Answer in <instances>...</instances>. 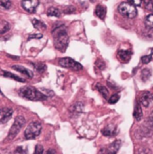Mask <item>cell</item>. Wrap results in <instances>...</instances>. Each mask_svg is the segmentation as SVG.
Listing matches in <instances>:
<instances>
[{
	"mask_svg": "<svg viewBox=\"0 0 153 154\" xmlns=\"http://www.w3.org/2000/svg\"><path fill=\"white\" fill-rule=\"evenodd\" d=\"M144 25L146 29L153 30V14H148L144 19Z\"/></svg>",
	"mask_w": 153,
	"mask_h": 154,
	"instance_id": "20",
	"label": "cell"
},
{
	"mask_svg": "<svg viewBox=\"0 0 153 154\" xmlns=\"http://www.w3.org/2000/svg\"><path fill=\"white\" fill-rule=\"evenodd\" d=\"M0 97H5V95L3 94V92H2L1 88H0Z\"/></svg>",
	"mask_w": 153,
	"mask_h": 154,
	"instance_id": "39",
	"label": "cell"
},
{
	"mask_svg": "<svg viewBox=\"0 0 153 154\" xmlns=\"http://www.w3.org/2000/svg\"><path fill=\"white\" fill-rule=\"evenodd\" d=\"M41 124L38 121H33L30 123L27 128L24 131V137L27 140H33L41 134Z\"/></svg>",
	"mask_w": 153,
	"mask_h": 154,
	"instance_id": "5",
	"label": "cell"
},
{
	"mask_svg": "<svg viewBox=\"0 0 153 154\" xmlns=\"http://www.w3.org/2000/svg\"><path fill=\"white\" fill-rule=\"evenodd\" d=\"M142 116H143V112H142L141 105L139 103V101H137L134 107V111H133V117L136 121H141Z\"/></svg>",
	"mask_w": 153,
	"mask_h": 154,
	"instance_id": "16",
	"label": "cell"
},
{
	"mask_svg": "<svg viewBox=\"0 0 153 154\" xmlns=\"http://www.w3.org/2000/svg\"><path fill=\"white\" fill-rule=\"evenodd\" d=\"M10 29V24L7 22H4V26L2 27V29H0V34H6L7 32H8Z\"/></svg>",
	"mask_w": 153,
	"mask_h": 154,
	"instance_id": "33",
	"label": "cell"
},
{
	"mask_svg": "<svg viewBox=\"0 0 153 154\" xmlns=\"http://www.w3.org/2000/svg\"><path fill=\"white\" fill-rule=\"evenodd\" d=\"M51 34L53 35L55 49L64 52L68 45V34L66 31V25L62 23L55 24L51 31Z\"/></svg>",
	"mask_w": 153,
	"mask_h": 154,
	"instance_id": "1",
	"label": "cell"
},
{
	"mask_svg": "<svg viewBox=\"0 0 153 154\" xmlns=\"http://www.w3.org/2000/svg\"><path fill=\"white\" fill-rule=\"evenodd\" d=\"M31 64L33 65V67L35 68V70H37L39 73H43L44 71H46L47 70V66L44 63H41V62H31Z\"/></svg>",
	"mask_w": 153,
	"mask_h": 154,
	"instance_id": "22",
	"label": "cell"
},
{
	"mask_svg": "<svg viewBox=\"0 0 153 154\" xmlns=\"http://www.w3.org/2000/svg\"><path fill=\"white\" fill-rule=\"evenodd\" d=\"M32 24H33V27L38 30H46L47 25L43 22V21L38 19H33L32 20Z\"/></svg>",
	"mask_w": 153,
	"mask_h": 154,
	"instance_id": "21",
	"label": "cell"
},
{
	"mask_svg": "<svg viewBox=\"0 0 153 154\" xmlns=\"http://www.w3.org/2000/svg\"><path fill=\"white\" fill-rule=\"evenodd\" d=\"M40 2L37 1V0H34V1H23L21 3L22 5V7L25 10L26 12H28L30 14H33L35 13L37 7L39 6Z\"/></svg>",
	"mask_w": 153,
	"mask_h": 154,
	"instance_id": "10",
	"label": "cell"
},
{
	"mask_svg": "<svg viewBox=\"0 0 153 154\" xmlns=\"http://www.w3.org/2000/svg\"><path fill=\"white\" fill-rule=\"evenodd\" d=\"M59 65L62 68H66L74 71H79L83 70V66L80 63L76 61L75 60H73L70 57L60 58L59 60Z\"/></svg>",
	"mask_w": 153,
	"mask_h": 154,
	"instance_id": "6",
	"label": "cell"
},
{
	"mask_svg": "<svg viewBox=\"0 0 153 154\" xmlns=\"http://www.w3.org/2000/svg\"><path fill=\"white\" fill-rule=\"evenodd\" d=\"M150 76H151V70H150V68H143V70H141V79H142V81L146 82L148 79H150Z\"/></svg>",
	"mask_w": 153,
	"mask_h": 154,
	"instance_id": "23",
	"label": "cell"
},
{
	"mask_svg": "<svg viewBox=\"0 0 153 154\" xmlns=\"http://www.w3.org/2000/svg\"><path fill=\"white\" fill-rule=\"evenodd\" d=\"M84 109V105L80 102H77L74 105H72L71 107H70V113L73 115H78L79 114H81L83 112Z\"/></svg>",
	"mask_w": 153,
	"mask_h": 154,
	"instance_id": "13",
	"label": "cell"
},
{
	"mask_svg": "<svg viewBox=\"0 0 153 154\" xmlns=\"http://www.w3.org/2000/svg\"><path fill=\"white\" fill-rule=\"evenodd\" d=\"M106 7L104 5H97L96 9H95V14L97 16L99 19L104 20L105 16H106Z\"/></svg>",
	"mask_w": 153,
	"mask_h": 154,
	"instance_id": "14",
	"label": "cell"
},
{
	"mask_svg": "<svg viewBox=\"0 0 153 154\" xmlns=\"http://www.w3.org/2000/svg\"><path fill=\"white\" fill-rule=\"evenodd\" d=\"M25 123H26V120L24 115L16 116V118H15L14 124H12L10 131L7 134V140H13L14 137H16L17 134L20 132V131L22 130V128L24 126Z\"/></svg>",
	"mask_w": 153,
	"mask_h": 154,
	"instance_id": "4",
	"label": "cell"
},
{
	"mask_svg": "<svg viewBox=\"0 0 153 154\" xmlns=\"http://www.w3.org/2000/svg\"><path fill=\"white\" fill-rule=\"evenodd\" d=\"M12 68L14 70H16L20 73H22L23 75L26 76L29 78H33V73L32 72L31 70H29L28 68H26L25 67L22 66V65H13Z\"/></svg>",
	"mask_w": 153,
	"mask_h": 154,
	"instance_id": "12",
	"label": "cell"
},
{
	"mask_svg": "<svg viewBox=\"0 0 153 154\" xmlns=\"http://www.w3.org/2000/svg\"><path fill=\"white\" fill-rule=\"evenodd\" d=\"M102 134L106 137H112L117 134V129L116 127L113 125H108L102 130Z\"/></svg>",
	"mask_w": 153,
	"mask_h": 154,
	"instance_id": "15",
	"label": "cell"
},
{
	"mask_svg": "<svg viewBox=\"0 0 153 154\" xmlns=\"http://www.w3.org/2000/svg\"><path fill=\"white\" fill-rule=\"evenodd\" d=\"M131 55H133V51L131 50H119L117 52L119 60L123 63L128 62L131 60Z\"/></svg>",
	"mask_w": 153,
	"mask_h": 154,
	"instance_id": "11",
	"label": "cell"
},
{
	"mask_svg": "<svg viewBox=\"0 0 153 154\" xmlns=\"http://www.w3.org/2000/svg\"><path fill=\"white\" fill-rule=\"evenodd\" d=\"M139 103L144 107H150L153 104V94L149 91H144L141 94Z\"/></svg>",
	"mask_w": 153,
	"mask_h": 154,
	"instance_id": "7",
	"label": "cell"
},
{
	"mask_svg": "<svg viewBox=\"0 0 153 154\" xmlns=\"http://www.w3.org/2000/svg\"><path fill=\"white\" fill-rule=\"evenodd\" d=\"M61 14V12L59 8L57 7H49L48 10H47V15L50 17H60Z\"/></svg>",
	"mask_w": 153,
	"mask_h": 154,
	"instance_id": "18",
	"label": "cell"
},
{
	"mask_svg": "<svg viewBox=\"0 0 153 154\" xmlns=\"http://www.w3.org/2000/svg\"><path fill=\"white\" fill-rule=\"evenodd\" d=\"M96 66L99 68L100 70H104V68H105V63L101 59H98L96 61Z\"/></svg>",
	"mask_w": 153,
	"mask_h": 154,
	"instance_id": "28",
	"label": "cell"
},
{
	"mask_svg": "<svg viewBox=\"0 0 153 154\" xmlns=\"http://www.w3.org/2000/svg\"><path fill=\"white\" fill-rule=\"evenodd\" d=\"M118 12L123 15V16L133 19L137 15V8L134 5L131 4V1L129 2H122L118 6Z\"/></svg>",
	"mask_w": 153,
	"mask_h": 154,
	"instance_id": "3",
	"label": "cell"
},
{
	"mask_svg": "<svg viewBox=\"0 0 153 154\" xmlns=\"http://www.w3.org/2000/svg\"><path fill=\"white\" fill-rule=\"evenodd\" d=\"M2 74H3V76H4V77H6V78H12V79H14V80H15V81L23 82V83H24V82H25V80H24V78L18 77L17 75H14V74L11 73V72L2 70Z\"/></svg>",
	"mask_w": 153,
	"mask_h": 154,
	"instance_id": "19",
	"label": "cell"
},
{
	"mask_svg": "<svg viewBox=\"0 0 153 154\" xmlns=\"http://www.w3.org/2000/svg\"><path fill=\"white\" fill-rule=\"evenodd\" d=\"M46 154H57V151L54 149H49V150L46 151Z\"/></svg>",
	"mask_w": 153,
	"mask_h": 154,
	"instance_id": "37",
	"label": "cell"
},
{
	"mask_svg": "<svg viewBox=\"0 0 153 154\" xmlns=\"http://www.w3.org/2000/svg\"><path fill=\"white\" fill-rule=\"evenodd\" d=\"M119 99H120V95L119 94H113L111 97L108 98V102H109V104H111V105H114V104H116L118 101H119Z\"/></svg>",
	"mask_w": 153,
	"mask_h": 154,
	"instance_id": "26",
	"label": "cell"
},
{
	"mask_svg": "<svg viewBox=\"0 0 153 154\" xmlns=\"http://www.w3.org/2000/svg\"><path fill=\"white\" fill-rule=\"evenodd\" d=\"M152 60V55L149 54V55H144L141 57V62L143 64H148L149 62H150Z\"/></svg>",
	"mask_w": 153,
	"mask_h": 154,
	"instance_id": "30",
	"label": "cell"
},
{
	"mask_svg": "<svg viewBox=\"0 0 153 154\" xmlns=\"http://www.w3.org/2000/svg\"><path fill=\"white\" fill-rule=\"evenodd\" d=\"M43 34H33L28 35V41L33 40V39H41L43 38Z\"/></svg>",
	"mask_w": 153,
	"mask_h": 154,
	"instance_id": "35",
	"label": "cell"
},
{
	"mask_svg": "<svg viewBox=\"0 0 153 154\" xmlns=\"http://www.w3.org/2000/svg\"><path fill=\"white\" fill-rule=\"evenodd\" d=\"M96 88L98 90V92L102 95V97L104 98V99H108V97H109V91L106 87L103 86L102 84L100 83H97L96 85Z\"/></svg>",
	"mask_w": 153,
	"mask_h": 154,
	"instance_id": "17",
	"label": "cell"
},
{
	"mask_svg": "<svg viewBox=\"0 0 153 154\" xmlns=\"http://www.w3.org/2000/svg\"><path fill=\"white\" fill-rule=\"evenodd\" d=\"M141 5H143V7L147 12H153V2L152 1H144Z\"/></svg>",
	"mask_w": 153,
	"mask_h": 154,
	"instance_id": "24",
	"label": "cell"
},
{
	"mask_svg": "<svg viewBox=\"0 0 153 154\" xmlns=\"http://www.w3.org/2000/svg\"><path fill=\"white\" fill-rule=\"evenodd\" d=\"M43 151H44L43 146L41 145V144H37V145L35 146L33 154H43Z\"/></svg>",
	"mask_w": 153,
	"mask_h": 154,
	"instance_id": "29",
	"label": "cell"
},
{
	"mask_svg": "<svg viewBox=\"0 0 153 154\" xmlns=\"http://www.w3.org/2000/svg\"><path fill=\"white\" fill-rule=\"evenodd\" d=\"M146 125L148 127V129H150L153 131V111L150 113V115L148 116V118L146 120Z\"/></svg>",
	"mask_w": 153,
	"mask_h": 154,
	"instance_id": "25",
	"label": "cell"
},
{
	"mask_svg": "<svg viewBox=\"0 0 153 154\" xmlns=\"http://www.w3.org/2000/svg\"><path fill=\"white\" fill-rule=\"evenodd\" d=\"M12 6V3L10 1H0V7H3L4 9H9Z\"/></svg>",
	"mask_w": 153,
	"mask_h": 154,
	"instance_id": "32",
	"label": "cell"
},
{
	"mask_svg": "<svg viewBox=\"0 0 153 154\" xmlns=\"http://www.w3.org/2000/svg\"><path fill=\"white\" fill-rule=\"evenodd\" d=\"M121 145H122V141L120 140H116L111 143L107 148L102 149L101 153L102 154H117V151L121 148Z\"/></svg>",
	"mask_w": 153,
	"mask_h": 154,
	"instance_id": "9",
	"label": "cell"
},
{
	"mask_svg": "<svg viewBox=\"0 0 153 154\" xmlns=\"http://www.w3.org/2000/svg\"><path fill=\"white\" fill-rule=\"evenodd\" d=\"M39 90L45 95L46 97H53V95H54V92L51 91V90L46 89V88H41V89H39Z\"/></svg>",
	"mask_w": 153,
	"mask_h": 154,
	"instance_id": "27",
	"label": "cell"
},
{
	"mask_svg": "<svg viewBox=\"0 0 153 154\" xmlns=\"http://www.w3.org/2000/svg\"><path fill=\"white\" fill-rule=\"evenodd\" d=\"M138 154H152L150 149L147 148V147H141L139 149Z\"/></svg>",
	"mask_w": 153,
	"mask_h": 154,
	"instance_id": "31",
	"label": "cell"
},
{
	"mask_svg": "<svg viewBox=\"0 0 153 154\" xmlns=\"http://www.w3.org/2000/svg\"><path fill=\"white\" fill-rule=\"evenodd\" d=\"M15 151H16L17 153H19V154H25L24 151H26V150H24V149L23 147H18Z\"/></svg>",
	"mask_w": 153,
	"mask_h": 154,
	"instance_id": "36",
	"label": "cell"
},
{
	"mask_svg": "<svg viewBox=\"0 0 153 154\" xmlns=\"http://www.w3.org/2000/svg\"><path fill=\"white\" fill-rule=\"evenodd\" d=\"M14 110L11 107H1L0 108V124H6L11 119Z\"/></svg>",
	"mask_w": 153,
	"mask_h": 154,
	"instance_id": "8",
	"label": "cell"
},
{
	"mask_svg": "<svg viewBox=\"0 0 153 154\" xmlns=\"http://www.w3.org/2000/svg\"><path fill=\"white\" fill-rule=\"evenodd\" d=\"M8 56H9V57H12V59H14V60H18V59H19L18 56H15V57H14V56H11V55H8Z\"/></svg>",
	"mask_w": 153,
	"mask_h": 154,
	"instance_id": "38",
	"label": "cell"
},
{
	"mask_svg": "<svg viewBox=\"0 0 153 154\" xmlns=\"http://www.w3.org/2000/svg\"><path fill=\"white\" fill-rule=\"evenodd\" d=\"M75 11H76V8L72 6H70V7H67L63 12H64V14H73Z\"/></svg>",
	"mask_w": 153,
	"mask_h": 154,
	"instance_id": "34",
	"label": "cell"
},
{
	"mask_svg": "<svg viewBox=\"0 0 153 154\" xmlns=\"http://www.w3.org/2000/svg\"><path fill=\"white\" fill-rule=\"evenodd\" d=\"M19 95L23 98L30 101H43L47 99L45 95L39 89L33 86H25L19 89Z\"/></svg>",
	"mask_w": 153,
	"mask_h": 154,
	"instance_id": "2",
	"label": "cell"
}]
</instances>
